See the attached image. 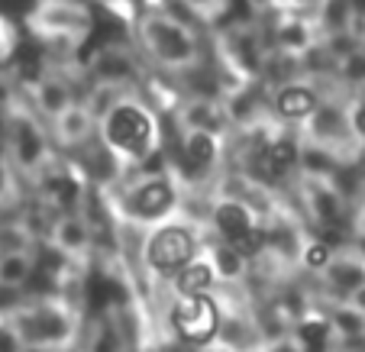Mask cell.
<instances>
[{
	"label": "cell",
	"mask_w": 365,
	"mask_h": 352,
	"mask_svg": "<svg viewBox=\"0 0 365 352\" xmlns=\"http://www.w3.org/2000/svg\"><path fill=\"white\" fill-rule=\"evenodd\" d=\"M97 145L110 159L113 178L155 165L165 145L159 110L143 90H126L113 107L97 117Z\"/></svg>",
	"instance_id": "1"
},
{
	"label": "cell",
	"mask_w": 365,
	"mask_h": 352,
	"mask_svg": "<svg viewBox=\"0 0 365 352\" xmlns=\"http://www.w3.org/2000/svg\"><path fill=\"white\" fill-rule=\"evenodd\" d=\"M136 46L152 68L172 78H187L204 68V39L200 33L168 7L145 4L136 16Z\"/></svg>",
	"instance_id": "2"
},
{
	"label": "cell",
	"mask_w": 365,
	"mask_h": 352,
	"mask_svg": "<svg viewBox=\"0 0 365 352\" xmlns=\"http://www.w3.org/2000/svg\"><path fill=\"white\" fill-rule=\"evenodd\" d=\"M0 139H4V159L10 162L20 181L33 185L58 162V152L48 136V123L29 107L20 90H7L0 100Z\"/></svg>",
	"instance_id": "3"
},
{
	"label": "cell",
	"mask_w": 365,
	"mask_h": 352,
	"mask_svg": "<svg viewBox=\"0 0 365 352\" xmlns=\"http://www.w3.org/2000/svg\"><path fill=\"white\" fill-rule=\"evenodd\" d=\"M117 187V204L130 220L145 223V227H159V223L175 220L181 207V181L175 165H149L143 172L113 178Z\"/></svg>",
	"instance_id": "4"
},
{
	"label": "cell",
	"mask_w": 365,
	"mask_h": 352,
	"mask_svg": "<svg viewBox=\"0 0 365 352\" xmlns=\"http://www.w3.org/2000/svg\"><path fill=\"white\" fill-rule=\"evenodd\" d=\"M214 56L220 62L223 75L230 78V88L240 84H265L275 65L265 26L259 20H233L214 33Z\"/></svg>",
	"instance_id": "5"
},
{
	"label": "cell",
	"mask_w": 365,
	"mask_h": 352,
	"mask_svg": "<svg viewBox=\"0 0 365 352\" xmlns=\"http://www.w3.org/2000/svg\"><path fill=\"white\" fill-rule=\"evenodd\" d=\"M23 29L42 46L75 52L94 36V10L88 0H33Z\"/></svg>",
	"instance_id": "6"
},
{
	"label": "cell",
	"mask_w": 365,
	"mask_h": 352,
	"mask_svg": "<svg viewBox=\"0 0 365 352\" xmlns=\"http://www.w3.org/2000/svg\"><path fill=\"white\" fill-rule=\"evenodd\" d=\"M262 26H265V36H269L275 62L304 65L314 56H324V36H320L314 14L272 10L269 16H262Z\"/></svg>",
	"instance_id": "7"
},
{
	"label": "cell",
	"mask_w": 365,
	"mask_h": 352,
	"mask_svg": "<svg viewBox=\"0 0 365 352\" xmlns=\"http://www.w3.org/2000/svg\"><path fill=\"white\" fill-rule=\"evenodd\" d=\"M297 187V200H301V210L307 214V220L320 229H336L349 220V197H346L343 185H339V175H327V172H307V168H297L294 181Z\"/></svg>",
	"instance_id": "8"
},
{
	"label": "cell",
	"mask_w": 365,
	"mask_h": 352,
	"mask_svg": "<svg viewBox=\"0 0 365 352\" xmlns=\"http://www.w3.org/2000/svg\"><path fill=\"white\" fill-rule=\"evenodd\" d=\"M210 220H214L217 239L240 249L242 256H255V252L265 246L262 214H255L240 197H230V194L217 191L214 200H210Z\"/></svg>",
	"instance_id": "9"
},
{
	"label": "cell",
	"mask_w": 365,
	"mask_h": 352,
	"mask_svg": "<svg viewBox=\"0 0 365 352\" xmlns=\"http://www.w3.org/2000/svg\"><path fill=\"white\" fill-rule=\"evenodd\" d=\"M197 252H200V236L187 223H178V220L152 227L143 249L145 265L162 278H175Z\"/></svg>",
	"instance_id": "10"
},
{
	"label": "cell",
	"mask_w": 365,
	"mask_h": 352,
	"mask_svg": "<svg viewBox=\"0 0 365 352\" xmlns=\"http://www.w3.org/2000/svg\"><path fill=\"white\" fill-rule=\"evenodd\" d=\"M143 78H145L143 58L126 42H107V46H101L88 65L91 84H107V88H120V90H143Z\"/></svg>",
	"instance_id": "11"
},
{
	"label": "cell",
	"mask_w": 365,
	"mask_h": 352,
	"mask_svg": "<svg viewBox=\"0 0 365 352\" xmlns=\"http://www.w3.org/2000/svg\"><path fill=\"white\" fill-rule=\"evenodd\" d=\"M172 120H175L178 136H191V133L230 136V117H227V107H223L220 94H207V90L181 94L175 100Z\"/></svg>",
	"instance_id": "12"
},
{
	"label": "cell",
	"mask_w": 365,
	"mask_h": 352,
	"mask_svg": "<svg viewBox=\"0 0 365 352\" xmlns=\"http://www.w3.org/2000/svg\"><path fill=\"white\" fill-rule=\"evenodd\" d=\"M220 307L210 294H181L172 307V326L185 343L204 346L220 333Z\"/></svg>",
	"instance_id": "13"
},
{
	"label": "cell",
	"mask_w": 365,
	"mask_h": 352,
	"mask_svg": "<svg viewBox=\"0 0 365 352\" xmlns=\"http://www.w3.org/2000/svg\"><path fill=\"white\" fill-rule=\"evenodd\" d=\"M20 94L26 97L29 107H33L46 123H52L56 117H62L78 97H81L78 88H75V81H71L68 75H62V71H56V68H42L39 75L26 78Z\"/></svg>",
	"instance_id": "14"
},
{
	"label": "cell",
	"mask_w": 365,
	"mask_h": 352,
	"mask_svg": "<svg viewBox=\"0 0 365 352\" xmlns=\"http://www.w3.org/2000/svg\"><path fill=\"white\" fill-rule=\"evenodd\" d=\"M75 333V320L58 304H39L20 317V339L36 349H52L58 343H68Z\"/></svg>",
	"instance_id": "15"
},
{
	"label": "cell",
	"mask_w": 365,
	"mask_h": 352,
	"mask_svg": "<svg viewBox=\"0 0 365 352\" xmlns=\"http://www.w3.org/2000/svg\"><path fill=\"white\" fill-rule=\"evenodd\" d=\"M48 136H52L56 152H81V149L94 145V139H97V117L78 97L62 117H56L48 123Z\"/></svg>",
	"instance_id": "16"
},
{
	"label": "cell",
	"mask_w": 365,
	"mask_h": 352,
	"mask_svg": "<svg viewBox=\"0 0 365 352\" xmlns=\"http://www.w3.org/2000/svg\"><path fill=\"white\" fill-rule=\"evenodd\" d=\"M91 242H94V236H91V223L84 217V210L56 214V220L48 227V246L58 259H84Z\"/></svg>",
	"instance_id": "17"
},
{
	"label": "cell",
	"mask_w": 365,
	"mask_h": 352,
	"mask_svg": "<svg viewBox=\"0 0 365 352\" xmlns=\"http://www.w3.org/2000/svg\"><path fill=\"white\" fill-rule=\"evenodd\" d=\"M327 275V281L336 291L356 297L359 291H365V252H352V249H333L327 265L320 269Z\"/></svg>",
	"instance_id": "18"
},
{
	"label": "cell",
	"mask_w": 365,
	"mask_h": 352,
	"mask_svg": "<svg viewBox=\"0 0 365 352\" xmlns=\"http://www.w3.org/2000/svg\"><path fill=\"white\" fill-rule=\"evenodd\" d=\"M214 281L217 278H214V269H210V262H207V256H204V246H200L197 256H194L191 262L172 278L178 297L181 294H207V288H210Z\"/></svg>",
	"instance_id": "19"
},
{
	"label": "cell",
	"mask_w": 365,
	"mask_h": 352,
	"mask_svg": "<svg viewBox=\"0 0 365 352\" xmlns=\"http://www.w3.org/2000/svg\"><path fill=\"white\" fill-rule=\"evenodd\" d=\"M36 275L33 252H0V288H23Z\"/></svg>",
	"instance_id": "20"
},
{
	"label": "cell",
	"mask_w": 365,
	"mask_h": 352,
	"mask_svg": "<svg viewBox=\"0 0 365 352\" xmlns=\"http://www.w3.org/2000/svg\"><path fill=\"white\" fill-rule=\"evenodd\" d=\"M204 256H207V262H210V269H214V278H240L249 262V256H242L240 249L227 246V242H220V239L210 242V246L204 249Z\"/></svg>",
	"instance_id": "21"
},
{
	"label": "cell",
	"mask_w": 365,
	"mask_h": 352,
	"mask_svg": "<svg viewBox=\"0 0 365 352\" xmlns=\"http://www.w3.org/2000/svg\"><path fill=\"white\" fill-rule=\"evenodd\" d=\"M178 7H185L194 20L207 23V26H220L233 10V0H175Z\"/></svg>",
	"instance_id": "22"
},
{
	"label": "cell",
	"mask_w": 365,
	"mask_h": 352,
	"mask_svg": "<svg viewBox=\"0 0 365 352\" xmlns=\"http://www.w3.org/2000/svg\"><path fill=\"white\" fill-rule=\"evenodd\" d=\"M33 227L23 220H7L0 227V252H33Z\"/></svg>",
	"instance_id": "23"
},
{
	"label": "cell",
	"mask_w": 365,
	"mask_h": 352,
	"mask_svg": "<svg viewBox=\"0 0 365 352\" xmlns=\"http://www.w3.org/2000/svg\"><path fill=\"white\" fill-rule=\"evenodd\" d=\"M346 120H349L352 139H356V145L365 155V88L346 94Z\"/></svg>",
	"instance_id": "24"
},
{
	"label": "cell",
	"mask_w": 365,
	"mask_h": 352,
	"mask_svg": "<svg viewBox=\"0 0 365 352\" xmlns=\"http://www.w3.org/2000/svg\"><path fill=\"white\" fill-rule=\"evenodd\" d=\"M20 26H16L14 20H10L7 14H0V65H10L16 56V48H20Z\"/></svg>",
	"instance_id": "25"
},
{
	"label": "cell",
	"mask_w": 365,
	"mask_h": 352,
	"mask_svg": "<svg viewBox=\"0 0 365 352\" xmlns=\"http://www.w3.org/2000/svg\"><path fill=\"white\" fill-rule=\"evenodd\" d=\"M20 197V175L10 168V162L0 155V210L10 207Z\"/></svg>",
	"instance_id": "26"
},
{
	"label": "cell",
	"mask_w": 365,
	"mask_h": 352,
	"mask_svg": "<svg viewBox=\"0 0 365 352\" xmlns=\"http://www.w3.org/2000/svg\"><path fill=\"white\" fill-rule=\"evenodd\" d=\"M324 0H275V10H294V14H314Z\"/></svg>",
	"instance_id": "27"
},
{
	"label": "cell",
	"mask_w": 365,
	"mask_h": 352,
	"mask_svg": "<svg viewBox=\"0 0 365 352\" xmlns=\"http://www.w3.org/2000/svg\"><path fill=\"white\" fill-rule=\"evenodd\" d=\"M349 223H352V229H356L359 236H365V181H362V194H359L356 207L349 210Z\"/></svg>",
	"instance_id": "28"
},
{
	"label": "cell",
	"mask_w": 365,
	"mask_h": 352,
	"mask_svg": "<svg viewBox=\"0 0 365 352\" xmlns=\"http://www.w3.org/2000/svg\"><path fill=\"white\" fill-rule=\"evenodd\" d=\"M246 4L255 10V14H262V16H269L272 10H275V0H246Z\"/></svg>",
	"instance_id": "29"
}]
</instances>
